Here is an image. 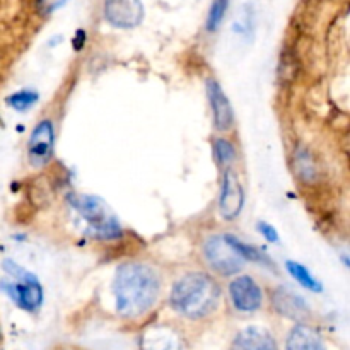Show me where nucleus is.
<instances>
[{
    "instance_id": "obj_1",
    "label": "nucleus",
    "mask_w": 350,
    "mask_h": 350,
    "mask_svg": "<svg viewBox=\"0 0 350 350\" xmlns=\"http://www.w3.org/2000/svg\"><path fill=\"white\" fill-rule=\"evenodd\" d=\"M161 273L140 262L118 267L113 282L116 313L123 318H139L156 304L161 294Z\"/></svg>"
},
{
    "instance_id": "obj_2",
    "label": "nucleus",
    "mask_w": 350,
    "mask_h": 350,
    "mask_svg": "<svg viewBox=\"0 0 350 350\" xmlns=\"http://www.w3.org/2000/svg\"><path fill=\"white\" fill-rule=\"evenodd\" d=\"M221 301V287L204 272L187 273L171 289L170 303L176 313L200 320L214 313Z\"/></svg>"
},
{
    "instance_id": "obj_3",
    "label": "nucleus",
    "mask_w": 350,
    "mask_h": 350,
    "mask_svg": "<svg viewBox=\"0 0 350 350\" xmlns=\"http://www.w3.org/2000/svg\"><path fill=\"white\" fill-rule=\"evenodd\" d=\"M68 200L77 214L84 219L85 229L92 238L115 239L122 234L118 221L101 198L91 195H72Z\"/></svg>"
},
{
    "instance_id": "obj_4",
    "label": "nucleus",
    "mask_w": 350,
    "mask_h": 350,
    "mask_svg": "<svg viewBox=\"0 0 350 350\" xmlns=\"http://www.w3.org/2000/svg\"><path fill=\"white\" fill-rule=\"evenodd\" d=\"M204 258L207 265L211 267L212 272L219 273V275H234V273L241 272L245 267L246 260L243 258L241 253L236 250L232 245L231 236H221L215 234L205 239L204 243Z\"/></svg>"
},
{
    "instance_id": "obj_5",
    "label": "nucleus",
    "mask_w": 350,
    "mask_h": 350,
    "mask_svg": "<svg viewBox=\"0 0 350 350\" xmlns=\"http://www.w3.org/2000/svg\"><path fill=\"white\" fill-rule=\"evenodd\" d=\"M3 267L7 269L5 272L16 277L17 280L16 284H3L2 286L7 291L10 299L23 310L36 311L41 306V301H43V291H41L36 277L21 269L14 262H3Z\"/></svg>"
},
{
    "instance_id": "obj_6",
    "label": "nucleus",
    "mask_w": 350,
    "mask_h": 350,
    "mask_svg": "<svg viewBox=\"0 0 350 350\" xmlns=\"http://www.w3.org/2000/svg\"><path fill=\"white\" fill-rule=\"evenodd\" d=\"M245 205V190L239 181L238 174L226 167L224 178H222L221 198H219V211L224 221H234L239 217Z\"/></svg>"
},
{
    "instance_id": "obj_7",
    "label": "nucleus",
    "mask_w": 350,
    "mask_h": 350,
    "mask_svg": "<svg viewBox=\"0 0 350 350\" xmlns=\"http://www.w3.org/2000/svg\"><path fill=\"white\" fill-rule=\"evenodd\" d=\"M55 147V126L51 120H41L34 126L27 144V156L33 166L40 167L50 163Z\"/></svg>"
},
{
    "instance_id": "obj_8",
    "label": "nucleus",
    "mask_w": 350,
    "mask_h": 350,
    "mask_svg": "<svg viewBox=\"0 0 350 350\" xmlns=\"http://www.w3.org/2000/svg\"><path fill=\"white\" fill-rule=\"evenodd\" d=\"M229 297H231L232 304L241 313H253L262 308L263 303V293L256 280L252 277L241 275L236 277L231 284H229Z\"/></svg>"
},
{
    "instance_id": "obj_9",
    "label": "nucleus",
    "mask_w": 350,
    "mask_h": 350,
    "mask_svg": "<svg viewBox=\"0 0 350 350\" xmlns=\"http://www.w3.org/2000/svg\"><path fill=\"white\" fill-rule=\"evenodd\" d=\"M105 17L111 26L130 29L142 23L144 5L140 0H106Z\"/></svg>"
},
{
    "instance_id": "obj_10",
    "label": "nucleus",
    "mask_w": 350,
    "mask_h": 350,
    "mask_svg": "<svg viewBox=\"0 0 350 350\" xmlns=\"http://www.w3.org/2000/svg\"><path fill=\"white\" fill-rule=\"evenodd\" d=\"M208 101H211L212 116H214V125L219 132H228L234 123V113H232L231 101L222 91L221 84L214 79L207 82Z\"/></svg>"
},
{
    "instance_id": "obj_11",
    "label": "nucleus",
    "mask_w": 350,
    "mask_h": 350,
    "mask_svg": "<svg viewBox=\"0 0 350 350\" xmlns=\"http://www.w3.org/2000/svg\"><path fill=\"white\" fill-rule=\"evenodd\" d=\"M273 308L279 311L284 317L291 318V320H306L310 317V308H308L306 301L301 296L294 294L289 289H277L272 297Z\"/></svg>"
},
{
    "instance_id": "obj_12",
    "label": "nucleus",
    "mask_w": 350,
    "mask_h": 350,
    "mask_svg": "<svg viewBox=\"0 0 350 350\" xmlns=\"http://www.w3.org/2000/svg\"><path fill=\"white\" fill-rule=\"evenodd\" d=\"M231 350H277V344L269 330L250 327L236 335Z\"/></svg>"
},
{
    "instance_id": "obj_13",
    "label": "nucleus",
    "mask_w": 350,
    "mask_h": 350,
    "mask_svg": "<svg viewBox=\"0 0 350 350\" xmlns=\"http://www.w3.org/2000/svg\"><path fill=\"white\" fill-rule=\"evenodd\" d=\"M286 350H325V342L314 328L299 323L291 330Z\"/></svg>"
},
{
    "instance_id": "obj_14",
    "label": "nucleus",
    "mask_w": 350,
    "mask_h": 350,
    "mask_svg": "<svg viewBox=\"0 0 350 350\" xmlns=\"http://www.w3.org/2000/svg\"><path fill=\"white\" fill-rule=\"evenodd\" d=\"M286 267H287V272H289L291 275H293V279L297 280L301 286L313 291V293H321V284L311 275L310 270H308L306 267L301 265V263L297 262H287Z\"/></svg>"
},
{
    "instance_id": "obj_15",
    "label": "nucleus",
    "mask_w": 350,
    "mask_h": 350,
    "mask_svg": "<svg viewBox=\"0 0 350 350\" xmlns=\"http://www.w3.org/2000/svg\"><path fill=\"white\" fill-rule=\"evenodd\" d=\"M214 156L221 166L229 167L232 161L236 159V149L229 140L217 139L214 142Z\"/></svg>"
},
{
    "instance_id": "obj_16",
    "label": "nucleus",
    "mask_w": 350,
    "mask_h": 350,
    "mask_svg": "<svg viewBox=\"0 0 350 350\" xmlns=\"http://www.w3.org/2000/svg\"><path fill=\"white\" fill-rule=\"evenodd\" d=\"M229 7V0H214L212 2L211 10H208V17H207V29L211 31H217L219 26L222 24L226 16V10Z\"/></svg>"
},
{
    "instance_id": "obj_17",
    "label": "nucleus",
    "mask_w": 350,
    "mask_h": 350,
    "mask_svg": "<svg viewBox=\"0 0 350 350\" xmlns=\"http://www.w3.org/2000/svg\"><path fill=\"white\" fill-rule=\"evenodd\" d=\"M38 101V92L34 91H19L16 94H12L10 98H7V103L12 106L17 111H26L29 109L34 103Z\"/></svg>"
},
{
    "instance_id": "obj_18",
    "label": "nucleus",
    "mask_w": 350,
    "mask_h": 350,
    "mask_svg": "<svg viewBox=\"0 0 350 350\" xmlns=\"http://www.w3.org/2000/svg\"><path fill=\"white\" fill-rule=\"evenodd\" d=\"M258 231L263 238L269 243H277L279 241V234H277V229L273 228L269 222H258Z\"/></svg>"
},
{
    "instance_id": "obj_19",
    "label": "nucleus",
    "mask_w": 350,
    "mask_h": 350,
    "mask_svg": "<svg viewBox=\"0 0 350 350\" xmlns=\"http://www.w3.org/2000/svg\"><path fill=\"white\" fill-rule=\"evenodd\" d=\"M67 0H38V7L41 9V12L44 14H50L55 12L58 7H62Z\"/></svg>"
}]
</instances>
